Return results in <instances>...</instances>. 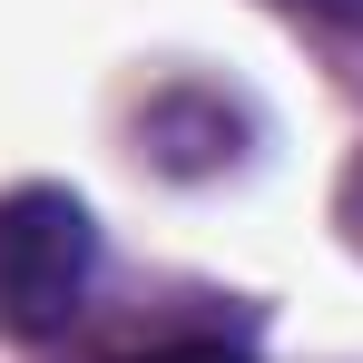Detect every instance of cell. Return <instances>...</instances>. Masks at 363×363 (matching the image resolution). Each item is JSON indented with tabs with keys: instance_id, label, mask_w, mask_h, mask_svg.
I'll return each mask as SVG.
<instances>
[{
	"instance_id": "6da1fadb",
	"label": "cell",
	"mask_w": 363,
	"mask_h": 363,
	"mask_svg": "<svg viewBox=\"0 0 363 363\" xmlns=\"http://www.w3.org/2000/svg\"><path fill=\"white\" fill-rule=\"evenodd\" d=\"M99 285V216L69 186H0V344H60Z\"/></svg>"
},
{
	"instance_id": "7a4b0ae2",
	"label": "cell",
	"mask_w": 363,
	"mask_h": 363,
	"mask_svg": "<svg viewBox=\"0 0 363 363\" xmlns=\"http://www.w3.org/2000/svg\"><path fill=\"white\" fill-rule=\"evenodd\" d=\"M255 118H245L226 89H206V79H177V89H157L147 108H138V147L167 167V177H216V167H236Z\"/></svg>"
},
{
	"instance_id": "3957f363",
	"label": "cell",
	"mask_w": 363,
	"mask_h": 363,
	"mask_svg": "<svg viewBox=\"0 0 363 363\" xmlns=\"http://www.w3.org/2000/svg\"><path fill=\"white\" fill-rule=\"evenodd\" d=\"M118 363H255V344L186 324V334H157V344H138V354H118Z\"/></svg>"
},
{
	"instance_id": "277c9868",
	"label": "cell",
	"mask_w": 363,
	"mask_h": 363,
	"mask_svg": "<svg viewBox=\"0 0 363 363\" xmlns=\"http://www.w3.org/2000/svg\"><path fill=\"white\" fill-rule=\"evenodd\" d=\"M334 226H344V245L363 255V147L344 157V177H334Z\"/></svg>"
},
{
	"instance_id": "5b68a950",
	"label": "cell",
	"mask_w": 363,
	"mask_h": 363,
	"mask_svg": "<svg viewBox=\"0 0 363 363\" xmlns=\"http://www.w3.org/2000/svg\"><path fill=\"white\" fill-rule=\"evenodd\" d=\"M295 20H324V30H363V0H275Z\"/></svg>"
}]
</instances>
